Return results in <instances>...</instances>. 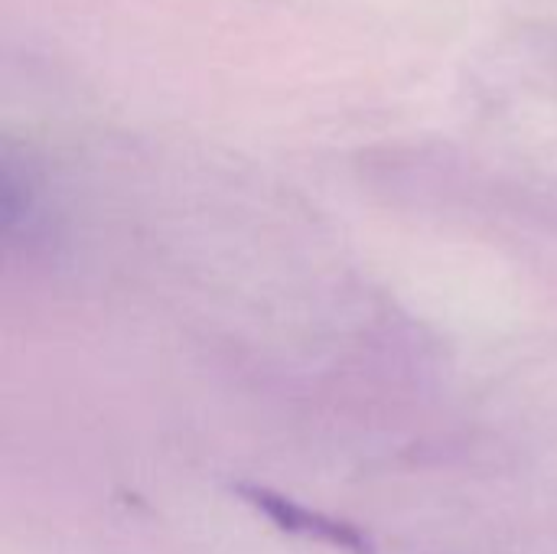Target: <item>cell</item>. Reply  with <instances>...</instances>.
<instances>
[{
  "mask_svg": "<svg viewBox=\"0 0 557 554\" xmlns=\"http://www.w3.org/2000/svg\"><path fill=\"white\" fill-rule=\"evenodd\" d=\"M242 493L248 496V503H251L255 509H261L268 519H274V522H277L281 529H287V532H297V535H304V539H317V542L336 545V549H343V552H369L366 535L356 532L352 526H343V522H336V519H330V516H323V513H313V509H307V506H297L294 500L277 496V493H271V490H242Z\"/></svg>",
  "mask_w": 557,
  "mask_h": 554,
  "instance_id": "6da1fadb",
  "label": "cell"
}]
</instances>
